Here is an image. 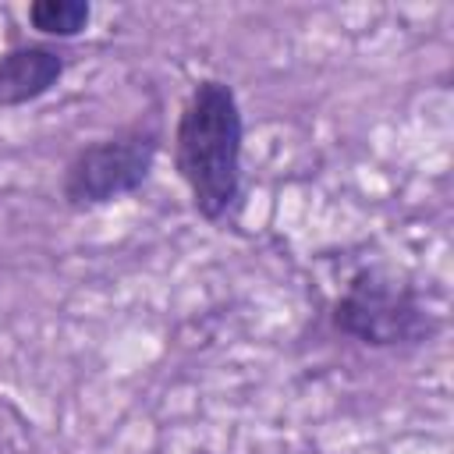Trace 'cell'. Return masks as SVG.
I'll list each match as a JSON object with an SVG mask.
<instances>
[{
  "label": "cell",
  "mask_w": 454,
  "mask_h": 454,
  "mask_svg": "<svg viewBox=\"0 0 454 454\" xmlns=\"http://www.w3.org/2000/svg\"><path fill=\"white\" fill-rule=\"evenodd\" d=\"M25 18L46 39H74L89 28L92 4L89 0H32Z\"/></svg>",
  "instance_id": "obj_5"
},
{
  "label": "cell",
  "mask_w": 454,
  "mask_h": 454,
  "mask_svg": "<svg viewBox=\"0 0 454 454\" xmlns=\"http://www.w3.org/2000/svg\"><path fill=\"white\" fill-rule=\"evenodd\" d=\"M163 124L160 117H138L114 135H103L82 145L60 174V202L74 213L110 206L124 195H135L160 156Z\"/></svg>",
  "instance_id": "obj_3"
},
{
  "label": "cell",
  "mask_w": 454,
  "mask_h": 454,
  "mask_svg": "<svg viewBox=\"0 0 454 454\" xmlns=\"http://www.w3.org/2000/svg\"><path fill=\"white\" fill-rule=\"evenodd\" d=\"M67 71V53L50 43H21L0 53V106H28L57 89Z\"/></svg>",
  "instance_id": "obj_4"
},
{
  "label": "cell",
  "mask_w": 454,
  "mask_h": 454,
  "mask_svg": "<svg viewBox=\"0 0 454 454\" xmlns=\"http://www.w3.org/2000/svg\"><path fill=\"white\" fill-rule=\"evenodd\" d=\"M192 454H213V450H202V447H199V450H192Z\"/></svg>",
  "instance_id": "obj_6"
},
{
  "label": "cell",
  "mask_w": 454,
  "mask_h": 454,
  "mask_svg": "<svg viewBox=\"0 0 454 454\" xmlns=\"http://www.w3.org/2000/svg\"><path fill=\"white\" fill-rule=\"evenodd\" d=\"M245 117L231 82L199 78L174 124V170L206 223H220L241 199Z\"/></svg>",
  "instance_id": "obj_1"
},
{
  "label": "cell",
  "mask_w": 454,
  "mask_h": 454,
  "mask_svg": "<svg viewBox=\"0 0 454 454\" xmlns=\"http://www.w3.org/2000/svg\"><path fill=\"white\" fill-rule=\"evenodd\" d=\"M330 323L337 333L376 351H415L440 333V319L419 284L387 262H369L348 277Z\"/></svg>",
  "instance_id": "obj_2"
}]
</instances>
